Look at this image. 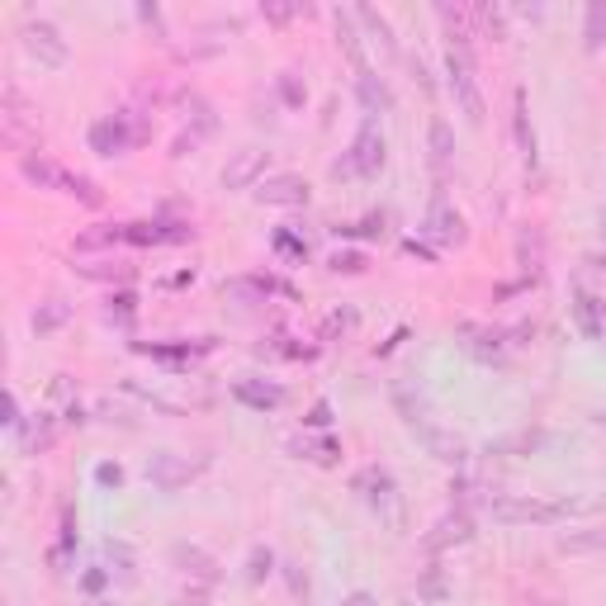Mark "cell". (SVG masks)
<instances>
[{
    "label": "cell",
    "instance_id": "6da1fadb",
    "mask_svg": "<svg viewBox=\"0 0 606 606\" xmlns=\"http://www.w3.org/2000/svg\"><path fill=\"white\" fill-rule=\"evenodd\" d=\"M592 502H569V498H493L488 502V512L493 521L502 526H554V521H564L569 512H588Z\"/></svg>",
    "mask_w": 606,
    "mask_h": 606
},
{
    "label": "cell",
    "instance_id": "7a4b0ae2",
    "mask_svg": "<svg viewBox=\"0 0 606 606\" xmlns=\"http://www.w3.org/2000/svg\"><path fill=\"white\" fill-rule=\"evenodd\" d=\"M147 133H152V128H147L133 109H124V114H105V119L90 124V152H95V157H124L128 147H138Z\"/></svg>",
    "mask_w": 606,
    "mask_h": 606
},
{
    "label": "cell",
    "instance_id": "3957f363",
    "mask_svg": "<svg viewBox=\"0 0 606 606\" xmlns=\"http://www.w3.org/2000/svg\"><path fill=\"white\" fill-rule=\"evenodd\" d=\"M19 38H24V53L38 57V67H67V57H72L67 38H62L53 19H24Z\"/></svg>",
    "mask_w": 606,
    "mask_h": 606
},
{
    "label": "cell",
    "instance_id": "277c9868",
    "mask_svg": "<svg viewBox=\"0 0 606 606\" xmlns=\"http://www.w3.org/2000/svg\"><path fill=\"white\" fill-rule=\"evenodd\" d=\"M446 76H450L455 100H460V114L469 119V124H483V90H479V76H474V62H469V53L450 48V53H446Z\"/></svg>",
    "mask_w": 606,
    "mask_h": 606
},
{
    "label": "cell",
    "instance_id": "5b68a950",
    "mask_svg": "<svg viewBox=\"0 0 606 606\" xmlns=\"http://www.w3.org/2000/svg\"><path fill=\"white\" fill-rule=\"evenodd\" d=\"M346 161H351V176L370 180L384 171V161H389V143H384V133H379L375 119H365L356 133V143H351V152H346Z\"/></svg>",
    "mask_w": 606,
    "mask_h": 606
},
{
    "label": "cell",
    "instance_id": "8992f818",
    "mask_svg": "<svg viewBox=\"0 0 606 606\" xmlns=\"http://www.w3.org/2000/svg\"><path fill=\"white\" fill-rule=\"evenodd\" d=\"M422 232H427L436 247H460L464 237H469V228H464V214L450 204L441 190H436V199H431L427 209V223H422Z\"/></svg>",
    "mask_w": 606,
    "mask_h": 606
},
{
    "label": "cell",
    "instance_id": "52a82bcc",
    "mask_svg": "<svg viewBox=\"0 0 606 606\" xmlns=\"http://www.w3.org/2000/svg\"><path fill=\"white\" fill-rule=\"evenodd\" d=\"M204 464H209V460L190 464L185 455H176V450H157V455H147V479L157 483L161 493H176V488H185V483L195 479Z\"/></svg>",
    "mask_w": 606,
    "mask_h": 606
},
{
    "label": "cell",
    "instance_id": "ba28073f",
    "mask_svg": "<svg viewBox=\"0 0 606 606\" xmlns=\"http://www.w3.org/2000/svg\"><path fill=\"white\" fill-rule=\"evenodd\" d=\"M251 195L261 199V204H270V209H303L308 204V180L303 176H294V171H285V176H266Z\"/></svg>",
    "mask_w": 606,
    "mask_h": 606
},
{
    "label": "cell",
    "instance_id": "9c48e42d",
    "mask_svg": "<svg viewBox=\"0 0 606 606\" xmlns=\"http://www.w3.org/2000/svg\"><path fill=\"white\" fill-rule=\"evenodd\" d=\"M266 161H270L266 147H242V152H232V161L223 166V190H256L261 176H266Z\"/></svg>",
    "mask_w": 606,
    "mask_h": 606
},
{
    "label": "cell",
    "instance_id": "30bf717a",
    "mask_svg": "<svg viewBox=\"0 0 606 606\" xmlns=\"http://www.w3.org/2000/svg\"><path fill=\"white\" fill-rule=\"evenodd\" d=\"M356 493L375 512H384V517H393V507H398V483H393L389 469H379V464H370V469H360L356 474Z\"/></svg>",
    "mask_w": 606,
    "mask_h": 606
},
{
    "label": "cell",
    "instance_id": "8fae6325",
    "mask_svg": "<svg viewBox=\"0 0 606 606\" xmlns=\"http://www.w3.org/2000/svg\"><path fill=\"white\" fill-rule=\"evenodd\" d=\"M469 540H474V517H469V512H460V507H455V512H446V517H441L427 535H422V545H427L431 554L450 550V545H469Z\"/></svg>",
    "mask_w": 606,
    "mask_h": 606
},
{
    "label": "cell",
    "instance_id": "7c38bea8",
    "mask_svg": "<svg viewBox=\"0 0 606 606\" xmlns=\"http://www.w3.org/2000/svg\"><path fill=\"white\" fill-rule=\"evenodd\" d=\"M232 398H237L242 408H251V412H275L280 403H285V389H280L275 379L242 375V379H232Z\"/></svg>",
    "mask_w": 606,
    "mask_h": 606
},
{
    "label": "cell",
    "instance_id": "4fadbf2b",
    "mask_svg": "<svg viewBox=\"0 0 606 606\" xmlns=\"http://www.w3.org/2000/svg\"><path fill=\"white\" fill-rule=\"evenodd\" d=\"M417 441L427 446V455L431 460H441V464H464L469 460V446H464V436H455V431H446V427H417Z\"/></svg>",
    "mask_w": 606,
    "mask_h": 606
},
{
    "label": "cell",
    "instance_id": "5bb4252c",
    "mask_svg": "<svg viewBox=\"0 0 606 606\" xmlns=\"http://www.w3.org/2000/svg\"><path fill=\"white\" fill-rule=\"evenodd\" d=\"M19 176L29 180V185H38V190H57V195H62V185H67V171H62L53 157H43V152H24V157H19Z\"/></svg>",
    "mask_w": 606,
    "mask_h": 606
},
{
    "label": "cell",
    "instance_id": "9a60e30c",
    "mask_svg": "<svg viewBox=\"0 0 606 606\" xmlns=\"http://www.w3.org/2000/svg\"><path fill=\"white\" fill-rule=\"evenodd\" d=\"M270 289H275V280H270V275H232L228 285H223V299L242 303V308H256V303L270 299Z\"/></svg>",
    "mask_w": 606,
    "mask_h": 606
},
{
    "label": "cell",
    "instance_id": "2e32d148",
    "mask_svg": "<svg viewBox=\"0 0 606 606\" xmlns=\"http://www.w3.org/2000/svg\"><path fill=\"white\" fill-rule=\"evenodd\" d=\"M573 322H578V332H583L588 341H597L602 337V327H606V303L583 289V294L573 299Z\"/></svg>",
    "mask_w": 606,
    "mask_h": 606
},
{
    "label": "cell",
    "instance_id": "e0dca14e",
    "mask_svg": "<svg viewBox=\"0 0 606 606\" xmlns=\"http://www.w3.org/2000/svg\"><path fill=\"white\" fill-rule=\"evenodd\" d=\"M427 147H431V166H436V176H446L450 161H455V133H450V124L436 114L427 124Z\"/></svg>",
    "mask_w": 606,
    "mask_h": 606
},
{
    "label": "cell",
    "instance_id": "ac0fdd59",
    "mask_svg": "<svg viewBox=\"0 0 606 606\" xmlns=\"http://www.w3.org/2000/svg\"><path fill=\"white\" fill-rule=\"evenodd\" d=\"M356 100L365 105V114H384L393 105V90L384 86V76H375L365 67V72H356Z\"/></svg>",
    "mask_w": 606,
    "mask_h": 606
},
{
    "label": "cell",
    "instance_id": "d6986e66",
    "mask_svg": "<svg viewBox=\"0 0 606 606\" xmlns=\"http://www.w3.org/2000/svg\"><path fill=\"white\" fill-rule=\"evenodd\" d=\"M171 559H176L180 573H190V578H199V583H218V564L204 550H195V545H176Z\"/></svg>",
    "mask_w": 606,
    "mask_h": 606
},
{
    "label": "cell",
    "instance_id": "ffe728a7",
    "mask_svg": "<svg viewBox=\"0 0 606 606\" xmlns=\"http://www.w3.org/2000/svg\"><path fill=\"white\" fill-rule=\"evenodd\" d=\"M564 554H602L606 550V526H583V531H564L559 535Z\"/></svg>",
    "mask_w": 606,
    "mask_h": 606
},
{
    "label": "cell",
    "instance_id": "44dd1931",
    "mask_svg": "<svg viewBox=\"0 0 606 606\" xmlns=\"http://www.w3.org/2000/svg\"><path fill=\"white\" fill-rule=\"evenodd\" d=\"M337 43H341V53L351 57V67L365 72V48H360V34H356V10H337Z\"/></svg>",
    "mask_w": 606,
    "mask_h": 606
},
{
    "label": "cell",
    "instance_id": "7402d4cb",
    "mask_svg": "<svg viewBox=\"0 0 606 606\" xmlns=\"http://www.w3.org/2000/svg\"><path fill=\"white\" fill-rule=\"evenodd\" d=\"M289 450H294L299 460H313V464H337V455H341V446L332 436H318V441H313V436H294Z\"/></svg>",
    "mask_w": 606,
    "mask_h": 606
},
{
    "label": "cell",
    "instance_id": "603a6c76",
    "mask_svg": "<svg viewBox=\"0 0 606 606\" xmlns=\"http://www.w3.org/2000/svg\"><path fill=\"white\" fill-rule=\"evenodd\" d=\"M512 133H517L521 157L535 161V128H531V114H526V90H517V100H512Z\"/></svg>",
    "mask_w": 606,
    "mask_h": 606
},
{
    "label": "cell",
    "instance_id": "cb8c5ba5",
    "mask_svg": "<svg viewBox=\"0 0 606 606\" xmlns=\"http://www.w3.org/2000/svg\"><path fill=\"white\" fill-rule=\"evenodd\" d=\"M583 48L588 53H602L606 48V0H592L583 10Z\"/></svg>",
    "mask_w": 606,
    "mask_h": 606
},
{
    "label": "cell",
    "instance_id": "d4e9b609",
    "mask_svg": "<svg viewBox=\"0 0 606 606\" xmlns=\"http://www.w3.org/2000/svg\"><path fill=\"white\" fill-rule=\"evenodd\" d=\"M67 318H72V303H67V299L38 303V308H34V332H38V337H48V332H57Z\"/></svg>",
    "mask_w": 606,
    "mask_h": 606
},
{
    "label": "cell",
    "instance_id": "484cf974",
    "mask_svg": "<svg viewBox=\"0 0 606 606\" xmlns=\"http://www.w3.org/2000/svg\"><path fill=\"white\" fill-rule=\"evenodd\" d=\"M356 19L360 24H365V29H370V34L379 38V48H384V53H398V38H393V24L384 15H379L375 5H360L356 10Z\"/></svg>",
    "mask_w": 606,
    "mask_h": 606
},
{
    "label": "cell",
    "instance_id": "4316f807",
    "mask_svg": "<svg viewBox=\"0 0 606 606\" xmlns=\"http://www.w3.org/2000/svg\"><path fill=\"white\" fill-rule=\"evenodd\" d=\"M393 408L403 412V422H408L412 431L427 427V408H422V398H412L408 384H393Z\"/></svg>",
    "mask_w": 606,
    "mask_h": 606
},
{
    "label": "cell",
    "instance_id": "83f0119b",
    "mask_svg": "<svg viewBox=\"0 0 606 606\" xmlns=\"http://www.w3.org/2000/svg\"><path fill=\"white\" fill-rule=\"evenodd\" d=\"M19 436H24V450H48V446H53V436H57V427H53V417L43 412L38 422L19 427Z\"/></svg>",
    "mask_w": 606,
    "mask_h": 606
},
{
    "label": "cell",
    "instance_id": "f1b7e54d",
    "mask_svg": "<svg viewBox=\"0 0 606 606\" xmlns=\"http://www.w3.org/2000/svg\"><path fill=\"white\" fill-rule=\"evenodd\" d=\"M114 242H128V237H124V223H119V228H114V223H109V228H90V232H81V237H76V251L114 247Z\"/></svg>",
    "mask_w": 606,
    "mask_h": 606
},
{
    "label": "cell",
    "instance_id": "f546056e",
    "mask_svg": "<svg viewBox=\"0 0 606 606\" xmlns=\"http://www.w3.org/2000/svg\"><path fill=\"white\" fill-rule=\"evenodd\" d=\"M133 313H138V294H133V289H119V294H109L105 299V318L109 322H128Z\"/></svg>",
    "mask_w": 606,
    "mask_h": 606
},
{
    "label": "cell",
    "instance_id": "4dcf8cb0",
    "mask_svg": "<svg viewBox=\"0 0 606 606\" xmlns=\"http://www.w3.org/2000/svg\"><path fill=\"white\" fill-rule=\"evenodd\" d=\"M185 109H190V124H195V128H190V133H195V138H209V133H214V128H218L214 109L204 105L199 95H190V105H185Z\"/></svg>",
    "mask_w": 606,
    "mask_h": 606
},
{
    "label": "cell",
    "instance_id": "1f68e13d",
    "mask_svg": "<svg viewBox=\"0 0 606 606\" xmlns=\"http://www.w3.org/2000/svg\"><path fill=\"white\" fill-rule=\"evenodd\" d=\"M62 195H72V199H81V204H100V185L95 180H86V176H76V171H67V185H62Z\"/></svg>",
    "mask_w": 606,
    "mask_h": 606
},
{
    "label": "cell",
    "instance_id": "d6a6232c",
    "mask_svg": "<svg viewBox=\"0 0 606 606\" xmlns=\"http://www.w3.org/2000/svg\"><path fill=\"white\" fill-rule=\"evenodd\" d=\"M417 597H422V602H446V573H441V564H431V569L422 573Z\"/></svg>",
    "mask_w": 606,
    "mask_h": 606
},
{
    "label": "cell",
    "instance_id": "836d02e7",
    "mask_svg": "<svg viewBox=\"0 0 606 606\" xmlns=\"http://www.w3.org/2000/svg\"><path fill=\"white\" fill-rule=\"evenodd\" d=\"M270 573H275V554H270L266 545H256V550L247 554V583H266Z\"/></svg>",
    "mask_w": 606,
    "mask_h": 606
},
{
    "label": "cell",
    "instance_id": "e575fe53",
    "mask_svg": "<svg viewBox=\"0 0 606 606\" xmlns=\"http://www.w3.org/2000/svg\"><path fill=\"white\" fill-rule=\"evenodd\" d=\"M275 86H280V100H285L289 109H303V105H308V86H303L294 72H280V81H275Z\"/></svg>",
    "mask_w": 606,
    "mask_h": 606
},
{
    "label": "cell",
    "instance_id": "d590c367",
    "mask_svg": "<svg viewBox=\"0 0 606 606\" xmlns=\"http://www.w3.org/2000/svg\"><path fill=\"white\" fill-rule=\"evenodd\" d=\"M327 266L337 270V275H360L370 261H365V251H332V261H327Z\"/></svg>",
    "mask_w": 606,
    "mask_h": 606
},
{
    "label": "cell",
    "instance_id": "8d00e7d4",
    "mask_svg": "<svg viewBox=\"0 0 606 606\" xmlns=\"http://www.w3.org/2000/svg\"><path fill=\"white\" fill-rule=\"evenodd\" d=\"M86 280H128V266L124 261H95V266H81Z\"/></svg>",
    "mask_w": 606,
    "mask_h": 606
},
{
    "label": "cell",
    "instance_id": "74e56055",
    "mask_svg": "<svg viewBox=\"0 0 606 606\" xmlns=\"http://www.w3.org/2000/svg\"><path fill=\"white\" fill-rule=\"evenodd\" d=\"M105 554H109V564L119 569V578L128 583V578H133V550H128V545H119V540H109ZM114 569H109V573H114Z\"/></svg>",
    "mask_w": 606,
    "mask_h": 606
},
{
    "label": "cell",
    "instance_id": "f35d334b",
    "mask_svg": "<svg viewBox=\"0 0 606 606\" xmlns=\"http://www.w3.org/2000/svg\"><path fill=\"white\" fill-rule=\"evenodd\" d=\"M275 251H285L289 261H303V256H308V242H303V237H294L289 228H280V232H275Z\"/></svg>",
    "mask_w": 606,
    "mask_h": 606
},
{
    "label": "cell",
    "instance_id": "ab89813d",
    "mask_svg": "<svg viewBox=\"0 0 606 606\" xmlns=\"http://www.w3.org/2000/svg\"><path fill=\"white\" fill-rule=\"evenodd\" d=\"M379 232H384V214H370V218H360V223H346L341 237H379Z\"/></svg>",
    "mask_w": 606,
    "mask_h": 606
},
{
    "label": "cell",
    "instance_id": "60d3db41",
    "mask_svg": "<svg viewBox=\"0 0 606 606\" xmlns=\"http://www.w3.org/2000/svg\"><path fill=\"white\" fill-rule=\"evenodd\" d=\"M303 427H313V431H327V427H332V403H327V398H318V403L308 408V417H303Z\"/></svg>",
    "mask_w": 606,
    "mask_h": 606
},
{
    "label": "cell",
    "instance_id": "b9f144b4",
    "mask_svg": "<svg viewBox=\"0 0 606 606\" xmlns=\"http://www.w3.org/2000/svg\"><path fill=\"white\" fill-rule=\"evenodd\" d=\"M280 573H285L289 592H294V597H299V602H303V597H308V588H313V583H308V573H303V564H285V569H280Z\"/></svg>",
    "mask_w": 606,
    "mask_h": 606
},
{
    "label": "cell",
    "instance_id": "7bdbcfd3",
    "mask_svg": "<svg viewBox=\"0 0 606 606\" xmlns=\"http://www.w3.org/2000/svg\"><path fill=\"white\" fill-rule=\"evenodd\" d=\"M95 479L105 483V488H119V483H124V469H119V464H114V460H105V464H100V469H95Z\"/></svg>",
    "mask_w": 606,
    "mask_h": 606
},
{
    "label": "cell",
    "instance_id": "ee69618b",
    "mask_svg": "<svg viewBox=\"0 0 606 606\" xmlns=\"http://www.w3.org/2000/svg\"><path fill=\"white\" fill-rule=\"evenodd\" d=\"M5 427H10V431L24 427V417H19V398H15V389H5Z\"/></svg>",
    "mask_w": 606,
    "mask_h": 606
},
{
    "label": "cell",
    "instance_id": "f6af8a7d",
    "mask_svg": "<svg viewBox=\"0 0 606 606\" xmlns=\"http://www.w3.org/2000/svg\"><path fill=\"white\" fill-rule=\"evenodd\" d=\"M299 10H303V5H261V15L275 19V24H285V19H294Z\"/></svg>",
    "mask_w": 606,
    "mask_h": 606
},
{
    "label": "cell",
    "instance_id": "bcb514c9",
    "mask_svg": "<svg viewBox=\"0 0 606 606\" xmlns=\"http://www.w3.org/2000/svg\"><path fill=\"white\" fill-rule=\"evenodd\" d=\"M109 578H114L109 569H90V573H86V592H100V588L109 583Z\"/></svg>",
    "mask_w": 606,
    "mask_h": 606
},
{
    "label": "cell",
    "instance_id": "7dc6e473",
    "mask_svg": "<svg viewBox=\"0 0 606 606\" xmlns=\"http://www.w3.org/2000/svg\"><path fill=\"white\" fill-rule=\"evenodd\" d=\"M337 606H379L375 592H351V597H341Z\"/></svg>",
    "mask_w": 606,
    "mask_h": 606
},
{
    "label": "cell",
    "instance_id": "c3c4849f",
    "mask_svg": "<svg viewBox=\"0 0 606 606\" xmlns=\"http://www.w3.org/2000/svg\"><path fill=\"white\" fill-rule=\"evenodd\" d=\"M412 72H417V86L427 90V95L436 90V86H431V72H427V62H422V57H412Z\"/></svg>",
    "mask_w": 606,
    "mask_h": 606
},
{
    "label": "cell",
    "instance_id": "681fc988",
    "mask_svg": "<svg viewBox=\"0 0 606 606\" xmlns=\"http://www.w3.org/2000/svg\"><path fill=\"white\" fill-rule=\"evenodd\" d=\"M351 313H332V318H327V327H322V332H327V337H332V332H341V327H351Z\"/></svg>",
    "mask_w": 606,
    "mask_h": 606
},
{
    "label": "cell",
    "instance_id": "f907efd6",
    "mask_svg": "<svg viewBox=\"0 0 606 606\" xmlns=\"http://www.w3.org/2000/svg\"><path fill=\"white\" fill-rule=\"evenodd\" d=\"M408 251L412 256H422V261H436V251H431L427 242H417V237H408Z\"/></svg>",
    "mask_w": 606,
    "mask_h": 606
},
{
    "label": "cell",
    "instance_id": "816d5d0a",
    "mask_svg": "<svg viewBox=\"0 0 606 606\" xmlns=\"http://www.w3.org/2000/svg\"><path fill=\"white\" fill-rule=\"evenodd\" d=\"M602 228H606V214H602Z\"/></svg>",
    "mask_w": 606,
    "mask_h": 606
}]
</instances>
